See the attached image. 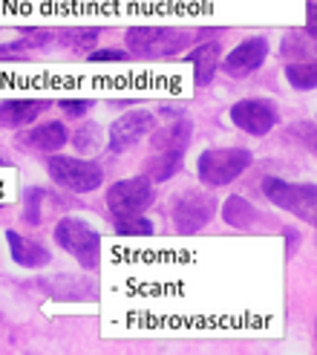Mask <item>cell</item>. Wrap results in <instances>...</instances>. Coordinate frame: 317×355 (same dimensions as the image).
Listing matches in <instances>:
<instances>
[{"label": "cell", "mask_w": 317, "mask_h": 355, "mask_svg": "<svg viewBox=\"0 0 317 355\" xmlns=\"http://www.w3.org/2000/svg\"><path fill=\"white\" fill-rule=\"evenodd\" d=\"M98 35H101V29H96V26H73V29L58 32V41H61L64 46L90 52V49H96V44H98Z\"/></svg>", "instance_id": "d6986e66"}, {"label": "cell", "mask_w": 317, "mask_h": 355, "mask_svg": "<svg viewBox=\"0 0 317 355\" xmlns=\"http://www.w3.org/2000/svg\"><path fill=\"white\" fill-rule=\"evenodd\" d=\"M46 98H9V101H0V128H26L38 119L41 113L49 110Z\"/></svg>", "instance_id": "7c38bea8"}, {"label": "cell", "mask_w": 317, "mask_h": 355, "mask_svg": "<svg viewBox=\"0 0 317 355\" xmlns=\"http://www.w3.org/2000/svg\"><path fill=\"white\" fill-rule=\"evenodd\" d=\"M262 193L266 200L277 208L289 211V214L306 220L309 225H314V214H317V188L311 182L300 185V182H286V180H277V176H269L262 182Z\"/></svg>", "instance_id": "5b68a950"}, {"label": "cell", "mask_w": 317, "mask_h": 355, "mask_svg": "<svg viewBox=\"0 0 317 355\" xmlns=\"http://www.w3.org/2000/svg\"><path fill=\"white\" fill-rule=\"evenodd\" d=\"M55 243L81 263V269H87V272L98 269V263H101V234L90 223H84L78 217H64L55 225Z\"/></svg>", "instance_id": "3957f363"}, {"label": "cell", "mask_w": 317, "mask_h": 355, "mask_svg": "<svg viewBox=\"0 0 317 355\" xmlns=\"http://www.w3.org/2000/svg\"><path fill=\"white\" fill-rule=\"evenodd\" d=\"M93 98H61L58 101V107L64 110V116H69V119H78V116H84V113H90L93 110Z\"/></svg>", "instance_id": "cb8c5ba5"}, {"label": "cell", "mask_w": 317, "mask_h": 355, "mask_svg": "<svg viewBox=\"0 0 317 355\" xmlns=\"http://www.w3.org/2000/svg\"><path fill=\"white\" fill-rule=\"evenodd\" d=\"M153 200H156V191L147 176H130V180L110 185V191H107V208L113 211V217L145 214L153 205Z\"/></svg>", "instance_id": "52a82bcc"}, {"label": "cell", "mask_w": 317, "mask_h": 355, "mask_svg": "<svg viewBox=\"0 0 317 355\" xmlns=\"http://www.w3.org/2000/svg\"><path fill=\"white\" fill-rule=\"evenodd\" d=\"M153 128H156V116L150 110H130L125 116H118L110 124V150L113 153L130 150L145 136H150Z\"/></svg>", "instance_id": "9c48e42d"}, {"label": "cell", "mask_w": 317, "mask_h": 355, "mask_svg": "<svg viewBox=\"0 0 317 355\" xmlns=\"http://www.w3.org/2000/svg\"><path fill=\"white\" fill-rule=\"evenodd\" d=\"M254 162V153L245 150V148H210L202 150L197 159V173H199V182L208 188H222V185H231L234 180L251 168Z\"/></svg>", "instance_id": "7a4b0ae2"}, {"label": "cell", "mask_w": 317, "mask_h": 355, "mask_svg": "<svg viewBox=\"0 0 317 355\" xmlns=\"http://www.w3.org/2000/svg\"><path fill=\"white\" fill-rule=\"evenodd\" d=\"M101 141H104V133H101L98 124H93V121H84L81 128L73 130V145H75V150H81V153H96V150H101Z\"/></svg>", "instance_id": "44dd1931"}, {"label": "cell", "mask_w": 317, "mask_h": 355, "mask_svg": "<svg viewBox=\"0 0 317 355\" xmlns=\"http://www.w3.org/2000/svg\"><path fill=\"white\" fill-rule=\"evenodd\" d=\"M222 58L219 44H199L197 49H190L188 61L193 64V78H197V87H208L217 76V67Z\"/></svg>", "instance_id": "9a60e30c"}, {"label": "cell", "mask_w": 317, "mask_h": 355, "mask_svg": "<svg viewBox=\"0 0 317 355\" xmlns=\"http://www.w3.org/2000/svg\"><path fill=\"white\" fill-rule=\"evenodd\" d=\"M222 220L231 228H239V232H251L262 220V214L245 197H228L222 205Z\"/></svg>", "instance_id": "2e32d148"}, {"label": "cell", "mask_w": 317, "mask_h": 355, "mask_svg": "<svg viewBox=\"0 0 317 355\" xmlns=\"http://www.w3.org/2000/svg\"><path fill=\"white\" fill-rule=\"evenodd\" d=\"M231 121L248 136H269L280 124V110L269 98H242L231 107Z\"/></svg>", "instance_id": "ba28073f"}, {"label": "cell", "mask_w": 317, "mask_h": 355, "mask_svg": "<svg viewBox=\"0 0 317 355\" xmlns=\"http://www.w3.org/2000/svg\"><path fill=\"white\" fill-rule=\"evenodd\" d=\"M116 234L121 237H150L153 234V223L145 214H136V217H116L113 220Z\"/></svg>", "instance_id": "7402d4cb"}, {"label": "cell", "mask_w": 317, "mask_h": 355, "mask_svg": "<svg viewBox=\"0 0 317 355\" xmlns=\"http://www.w3.org/2000/svg\"><path fill=\"white\" fill-rule=\"evenodd\" d=\"M52 41H55V29H26L17 46H49Z\"/></svg>", "instance_id": "d4e9b609"}, {"label": "cell", "mask_w": 317, "mask_h": 355, "mask_svg": "<svg viewBox=\"0 0 317 355\" xmlns=\"http://www.w3.org/2000/svg\"><path fill=\"white\" fill-rule=\"evenodd\" d=\"M170 214H173L176 232H179L182 237H190V234L202 232V228H205L210 220H214V214H217V200H214V193L182 191V193H176Z\"/></svg>", "instance_id": "8992f818"}, {"label": "cell", "mask_w": 317, "mask_h": 355, "mask_svg": "<svg viewBox=\"0 0 317 355\" xmlns=\"http://www.w3.org/2000/svg\"><path fill=\"white\" fill-rule=\"evenodd\" d=\"M280 55H283L289 64L294 61H311V35L306 32H289L283 44H280Z\"/></svg>", "instance_id": "ac0fdd59"}, {"label": "cell", "mask_w": 317, "mask_h": 355, "mask_svg": "<svg viewBox=\"0 0 317 355\" xmlns=\"http://www.w3.org/2000/svg\"><path fill=\"white\" fill-rule=\"evenodd\" d=\"M193 38H197V32L179 29V26H133L125 35V44L136 58L165 61L188 49Z\"/></svg>", "instance_id": "6da1fadb"}, {"label": "cell", "mask_w": 317, "mask_h": 355, "mask_svg": "<svg viewBox=\"0 0 317 355\" xmlns=\"http://www.w3.org/2000/svg\"><path fill=\"white\" fill-rule=\"evenodd\" d=\"M286 78L294 90H314L317 87V67H314V61H294L286 67Z\"/></svg>", "instance_id": "ffe728a7"}, {"label": "cell", "mask_w": 317, "mask_h": 355, "mask_svg": "<svg viewBox=\"0 0 317 355\" xmlns=\"http://www.w3.org/2000/svg\"><path fill=\"white\" fill-rule=\"evenodd\" d=\"M0 165H6V162H3V159H0Z\"/></svg>", "instance_id": "83f0119b"}, {"label": "cell", "mask_w": 317, "mask_h": 355, "mask_svg": "<svg viewBox=\"0 0 317 355\" xmlns=\"http://www.w3.org/2000/svg\"><path fill=\"white\" fill-rule=\"evenodd\" d=\"M182 156L185 153L153 150V156L145 162V176L150 182H167V180H173V176L182 171Z\"/></svg>", "instance_id": "e0dca14e"}, {"label": "cell", "mask_w": 317, "mask_h": 355, "mask_svg": "<svg viewBox=\"0 0 317 355\" xmlns=\"http://www.w3.org/2000/svg\"><path fill=\"white\" fill-rule=\"evenodd\" d=\"M69 141V130L61 121H46L38 128H29L26 133H17L15 145L21 150H32V153H55Z\"/></svg>", "instance_id": "8fae6325"}, {"label": "cell", "mask_w": 317, "mask_h": 355, "mask_svg": "<svg viewBox=\"0 0 317 355\" xmlns=\"http://www.w3.org/2000/svg\"><path fill=\"white\" fill-rule=\"evenodd\" d=\"M44 200H46V191L44 188H26L24 191V223L26 225H41L44 220Z\"/></svg>", "instance_id": "603a6c76"}, {"label": "cell", "mask_w": 317, "mask_h": 355, "mask_svg": "<svg viewBox=\"0 0 317 355\" xmlns=\"http://www.w3.org/2000/svg\"><path fill=\"white\" fill-rule=\"evenodd\" d=\"M190 139H193L190 119H179V121L165 124V128H153L150 130V148L165 150V153H185Z\"/></svg>", "instance_id": "4fadbf2b"}, {"label": "cell", "mask_w": 317, "mask_h": 355, "mask_svg": "<svg viewBox=\"0 0 317 355\" xmlns=\"http://www.w3.org/2000/svg\"><path fill=\"white\" fill-rule=\"evenodd\" d=\"M6 240H9V252H12V260L24 269H41L46 266L52 257H49V248H44L41 243L35 240H26L17 232H6Z\"/></svg>", "instance_id": "5bb4252c"}, {"label": "cell", "mask_w": 317, "mask_h": 355, "mask_svg": "<svg viewBox=\"0 0 317 355\" xmlns=\"http://www.w3.org/2000/svg\"><path fill=\"white\" fill-rule=\"evenodd\" d=\"M269 58V41L262 38V35H254V38H245L242 44H237L228 55L222 58V69L225 76L231 78H245L257 73V69L266 64Z\"/></svg>", "instance_id": "30bf717a"}, {"label": "cell", "mask_w": 317, "mask_h": 355, "mask_svg": "<svg viewBox=\"0 0 317 355\" xmlns=\"http://www.w3.org/2000/svg\"><path fill=\"white\" fill-rule=\"evenodd\" d=\"M130 55L121 49H90V55H87V61L93 64H113V61H127Z\"/></svg>", "instance_id": "484cf974"}, {"label": "cell", "mask_w": 317, "mask_h": 355, "mask_svg": "<svg viewBox=\"0 0 317 355\" xmlns=\"http://www.w3.org/2000/svg\"><path fill=\"white\" fill-rule=\"evenodd\" d=\"M46 171L52 176V182L73 191V193H90L104 182V171L98 162L81 156H49Z\"/></svg>", "instance_id": "277c9868"}, {"label": "cell", "mask_w": 317, "mask_h": 355, "mask_svg": "<svg viewBox=\"0 0 317 355\" xmlns=\"http://www.w3.org/2000/svg\"><path fill=\"white\" fill-rule=\"evenodd\" d=\"M0 58H9V49L6 46H0Z\"/></svg>", "instance_id": "4316f807"}]
</instances>
